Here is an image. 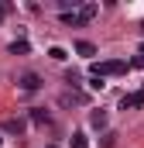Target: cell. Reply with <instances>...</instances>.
Returning a JSON list of instances; mask_svg holds the SVG:
<instances>
[{
  "label": "cell",
  "mask_w": 144,
  "mask_h": 148,
  "mask_svg": "<svg viewBox=\"0 0 144 148\" xmlns=\"http://www.w3.org/2000/svg\"><path fill=\"white\" fill-rule=\"evenodd\" d=\"M127 69H130V62H124V59H110V62H93L89 66V73L96 79H103V76H124Z\"/></svg>",
  "instance_id": "obj_1"
},
{
  "label": "cell",
  "mask_w": 144,
  "mask_h": 148,
  "mask_svg": "<svg viewBox=\"0 0 144 148\" xmlns=\"http://www.w3.org/2000/svg\"><path fill=\"white\" fill-rule=\"evenodd\" d=\"M3 131H7V134H24V131H28V121H24V117H7V121H3Z\"/></svg>",
  "instance_id": "obj_2"
},
{
  "label": "cell",
  "mask_w": 144,
  "mask_h": 148,
  "mask_svg": "<svg viewBox=\"0 0 144 148\" xmlns=\"http://www.w3.org/2000/svg\"><path fill=\"white\" fill-rule=\"evenodd\" d=\"M144 103V90L141 93H127V97H120V110H134V107H141Z\"/></svg>",
  "instance_id": "obj_3"
},
{
  "label": "cell",
  "mask_w": 144,
  "mask_h": 148,
  "mask_svg": "<svg viewBox=\"0 0 144 148\" xmlns=\"http://www.w3.org/2000/svg\"><path fill=\"white\" fill-rule=\"evenodd\" d=\"M17 86H21V90H41V76H35V73H24L21 79H17Z\"/></svg>",
  "instance_id": "obj_4"
},
{
  "label": "cell",
  "mask_w": 144,
  "mask_h": 148,
  "mask_svg": "<svg viewBox=\"0 0 144 148\" xmlns=\"http://www.w3.org/2000/svg\"><path fill=\"white\" fill-rule=\"evenodd\" d=\"M75 52H79L82 59H93V55H96V45H93V41H75Z\"/></svg>",
  "instance_id": "obj_5"
},
{
  "label": "cell",
  "mask_w": 144,
  "mask_h": 148,
  "mask_svg": "<svg viewBox=\"0 0 144 148\" xmlns=\"http://www.w3.org/2000/svg\"><path fill=\"white\" fill-rule=\"evenodd\" d=\"M31 124L45 127V124H48V110H45V107H35V110H31Z\"/></svg>",
  "instance_id": "obj_6"
},
{
  "label": "cell",
  "mask_w": 144,
  "mask_h": 148,
  "mask_svg": "<svg viewBox=\"0 0 144 148\" xmlns=\"http://www.w3.org/2000/svg\"><path fill=\"white\" fill-rule=\"evenodd\" d=\"M96 14H100V7H96V3H82V7H79V17H82V21H93Z\"/></svg>",
  "instance_id": "obj_7"
},
{
  "label": "cell",
  "mask_w": 144,
  "mask_h": 148,
  "mask_svg": "<svg viewBox=\"0 0 144 148\" xmlns=\"http://www.w3.org/2000/svg\"><path fill=\"white\" fill-rule=\"evenodd\" d=\"M28 48H31V45H28L24 38H21V41H10V55H28Z\"/></svg>",
  "instance_id": "obj_8"
},
{
  "label": "cell",
  "mask_w": 144,
  "mask_h": 148,
  "mask_svg": "<svg viewBox=\"0 0 144 148\" xmlns=\"http://www.w3.org/2000/svg\"><path fill=\"white\" fill-rule=\"evenodd\" d=\"M48 55H52L55 62H65V59H69V52H65L62 45H52V48H48Z\"/></svg>",
  "instance_id": "obj_9"
},
{
  "label": "cell",
  "mask_w": 144,
  "mask_h": 148,
  "mask_svg": "<svg viewBox=\"0 0 144 148\" xmlns=\"http://www.w3.org/2000/svg\"><path fill=\"white\" fill-rule=\"evenodd\" d=\"M89 124H93V127H107V114H103V110H93V114H89Z\"/></svg>",
  "instance_id": "obj_10"
},
{
  "label": "cell",
  "mask_w": 144,
  "mask_h": 148,
  "mask_svg": "<svg viewBox=\"0 0 144 148\" xmlns=\"http://www.w3.org/2000/svg\"><path fill=\"white\" fill-rule=\"evenodd\" d=\"M62 21H65V24H72V28H79V24H86V21L79 17V10H69V14H62Z\"/></svg>",
  "instance_id": "obj_11"
},
{
  "label": "cell",
  "mask_w": 144,
  "mask_h": 148,
  "mask_svg": "<svg viewBox=\"0 0 144 148\" xmlns=\"http://www.w3.org/2000/svg\"><path fill=\"white\" fill-rule=\"evenodd\" d=\"M89 141H86V134H72V148H86Z\"/></svg>",
  "instance_id": "obj_12"
},
{
  "label": "cell",
  "mask_w": 144,
  "mask_h": 148,
  "mask_svg": "<svg viewBox=\"0 0 144 148\" xmlns=\"http://www.w3.org/2000/svg\"><path fill=\"white\" fill-rule=\"evenodd\" d=\"M7 14H10V3H3V0H0V21H3Z\"/></svg>",
  "instance_id": "obj_13"
},
{
  "label": "cell",
  "mask_w": 144,
  "mask_h": 148,
  "mask_svg": "<svg viewBox=\"0 0 144 148\" xmlns=\"http://www.w3.org/2000/svg\"><path fill=\"white\" fill-rule=\"evenodd\" d=\"M130 66H137V69H144V55H134V62Z\"/></svg>",
  "instance_id": "obj_14"
},
{
  "label": "cell",
  "mask_w": 144,
  "mask_h": 148,
  "mask_svg": "<svg viewBox=\"0 0 144 148\" xmlns=\"http://www.w3.org/2000/svg\"><path fill=\"white\" fill-rule=\"evenodd\" d=\"M0 148H3V138H0Z\"/></svg>",
  "instance_id": "obj_15"
},
{
  "label": "cell",
  "mask_w": 144,
  "mask_h": 148,
  "mask_svg": "<svg viewBox=\"0 0 144 148\" xmlns=\"http://www.w3.org/2000/svg\"><path fill=\"white\" fill-rule=\"evenodd\" d=\"M141 55H144V45H141Z\"/></svg>",
  "instance_id": "obj_16"
},
{
  "label": "cell",
  "mask_w": 144,
  "mask_h": 148,
  "mask_svg": "<svg viewBox=\"0 0 144 148\" xmlns=\"http://www.w3.org/2000/svg\"><path fill=\"white\" fill-rule=\"evenodd\" d=\"M48 148H55V145H48Z\"/></svg>",
  "instance_id": "obj_17"
}]
</instances>
